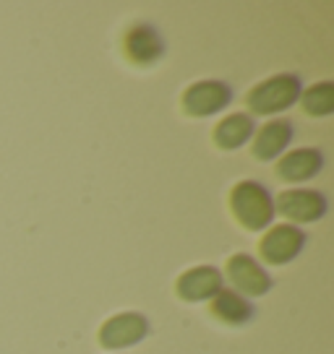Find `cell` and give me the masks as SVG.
Instances as JSON below:
<instances>
[{
    "label": "cell",
    "instance_id": "obj_1",
    "mask_svg": "<svg viewBox=\"0 0 334 354\" xmlns=\"http://www.w3.org/2000/svg\"><path fill=\"white\" fill-rule=\"evenodd\" d=\"M230 209L235 219L251 232L267 230L274 219V201L269 196V190L256 180H243L235 185L230 193Z\"/></svg>",
    "mask_w": 334,
    "mask_h": 354
},
{
    "label": "cell",
    "instance_id": "obj_2",
    "mask_svg": "<svg viewBox=\"0 0 334 354\" xmlns=\"http://www.w3.org/2000/svg\"><path fill=\"white\" fill-rule=\"evenodd\" d=\"M298 100H301V78L295 73H279L251 88L245 102L254 115H274L292 107Z\"/></svg>",
    "mask_w": 334,
    "mask_h": 354
},
{
    "label": "cell",
    "instance_id": "obj_3",
    "mask_svg": "<svg viewBox=\"0 0 334 354\" xmlns=\"http://www.w3.org/2000/svg\"><path fill=\"white\" fill-rule=\"evenodd\" d=\"M274 214H282L285 219L295 224H311L326 214V198L319 190H285L274 201Z\"/></svg>",
    "mask_w": 334,
    "mask_h": 354
},
{
    "label": "cell",
    "instance_id": "obj_4",
    "mask_svg": "<svg viewBox=\"0 0 334 354\" xmlns=\"http://www.w3.org/2000/svg\"><path fill=\"white\" fill-rule=\"evenodd\" d=\"M233 100V88L222 81H199L186 88L183 94V110L191 118H206L214 112L225 110Z\"/></svg>",
    "mask_w": 334,
    "mask_h": 354
},
{
    "label": "cell",
    "instance_id": "obj_5",
    "mask_svg": "<svg viewBox=\"0 0 334 354\" xmlns=\"http://www.w3.org/2000/svg\"><path fill=\"white\" fill-rule=\"evenodd\" d=\"M149 333V321L141 313H121L100 328V342L105 349H125L134 346Z\"/></svg>",
    "mask_w": 334,
    "mask_h": 354
},
{
    "label": "cell",
    "instance_id": "obj_6",
    "mask_svg": "<svg viewBox=\"0 0 334 354\" xmlns=\"http://www.w3.org/2000/svg\"><path fill=\"white\" fill-rule=\"evenodd\" d=\"M303 243H306V234L298 227H292V224H277V227H272L264 234V240L258 243V250H261V258L267 263L282 266V263H290L295 255L301 253Z\"/></svg>",
    "mask_w": 334,
    "mask_h": 354
},
{
    "label": "cell",
    "instance_id": "obj_7",
    "mask_svg": "<svg viewBox=\"0 0 334 354\" xmlns=\"http://www.w3.org/2000/svg\"><path fill=\"white\" fill-rule=\"evenodd\" d=\"M227 279L240 295H248V297H261L272 289L269 274L245 253H235L227 261Z\"/></svg>",
    "mask_w": 334,
    "mask_h": 354
},
{
    "label": "cell",
    "instance_id": "obj_8",
    "mask_svg": "<svg viewBox=\"0 0 334 354\" xmlns=\"http://www.w3.org/2000/svg\"><path fill=\"white\" fill-rule=\"evenodd\" d=\"M175 289H178V297L186 302L212 299L222 292V274L214 266H199V268H191L186 274H180Z\"/></svg>",
    "mask_w": 334,
    "mask_h": 354
},
{
    "label": "cell",
    "instance_id": "obj_9",
    "mask_svg": "<svg viewBox=\"0 0 334 354\" xmlns=\"http://www.w3.org/2000/svg\"><path fill=\"white\" fill-rule=\"evenodd\" d=\"M324 167V154L319 149H295L279 159L277 175L285 183H303L319 175Z\"/></svg>",
    "mask_w": 334,
    "mask_h": 354
},
{
    "label": "cell",
    "instance_id": "obj_10",
    "mask_svg": "<svg viewBox=\"0 0 334 354\" xmlns=\"http://www.w3.org/2000/svg\"><path fill=\"white\" fill-rule=\"evenodd\" d=\"M292 133H295L292 131V122H288V120L267 122V125L256 133L251 151H254V156L261 159V162H272V159H277V156L290 146Z\"/></svg>",
    "mask_w": 334,
    "mask_h": 354
},
{
    "label": "cell",
    "instance_id": "obj_11",
    "mask_svg": "<svg viewBox=\"0 0 334 354\" xmlns=\"http://www.w3.org/2000/svg\"><path fill=\"white\" fill-rule=\"evenodd\" d=\"M162 50H165L162 37L152 26L141 24V26H134L131 32L125 34V53L139 66H152L155 60H159Z\"/></svg>",
    "mask_w": 334,
    "mask_h": 354
},
{
    "label": "cell",
    "instance_id": "obj_12",
    "mask_svg": "<svg viewBox=\"0 0 334 354\" xmlns=\"http://www.w3.org/2000/svg\"><path fill=\"white\" fill-rule=\"evenodd\" d=\"M254 118H248L243 112H235L230 118H225L217 128H214V144L225 149V151H235L243 144H248V138L254 136Z\"/></svg>",
    "mask_w": 334,
    "mask_h": 354
},
{
    "label": "cell",
    "instance_id": "obj_13",
    "mask_svg": "<svg viewBox=\"0 0 334 354\" xmlns=\"http://www.w3.org/2000/svg\"><path fill=\"white\" fill-rule=\"evenodd\" d=\"M212 313L220 318L222 323H230V326H240V323L251 321L254 315V308L248 305V299H243L238 292H230V289H222L212 302Z\"/></svg>",
    "mask_w": 334,
    "mask_h": 354
},
{
    "label": "cell",
    "instance_id": "obj_14",
    "mask_svg": "<svg viewBox=\"0 0 334 354\" xmlns=\"http://www.w3.org/2000/svg\"><path fill=\"white\" fill-rule=\"evenodd\" d=\"M301 102H303V110L308 112V115H313V118H326V115L334 112V86L329 81H322V84L308 88L301 97Z\"/></svg>",
    "mask_w": 334,
    "mask_h": 354
}]
</instances>
